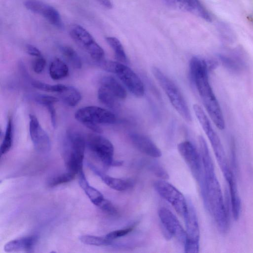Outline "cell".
<instances>
[{"instance_id": "6da1fadb", "label": "cell", "mask_w": 253, "mask_h": 253, "mask_svg": "<svg viewBox=\"0 0 253 253\" xmlns=\"http://www.w3.org/2000/svg\"><path fill=\"white\" fill-rule=\"evenodd\" d=\"M199 143L204 170V181L201 187L204 201L218 229L224 233L228 230L229 221L221 187L207 144L202 136H199Z\"/></svg>"}, {"instance_id": "7a4b0ae2", "label": "cell", "mask_w": 253, "mask_h": 253, "mask_svg": "<svg viewBox=\"0 0 253 253\" xmlns=\"http://www.w3.org/2000/svg\"><path fill=\"white\" fill-rule=\"evenodd\" d=\"M189 70L191 78L210 118L217 127L219 129H224L223 116L209 82L206 62L199 57H193L190 61Z\"/></svg>"}, {"instance_id": "3957f363", "label": "cell", "mask_w": 253, "mask_h": 253, "mask_svg": "<svg viewBox=\"0 0 253 253\" xmlns=\"http://www.w3.org/2000/svg\"><path fill=\"white\" fill-rule=\"evenodd\" d=\"M86 138L79 130L68 129L63 143V156L67 171L75 174L83 170Z\"/></svg>"}, {"instance_id": "277c9868", "label": "cell", "mask_w": 253, "mask_h": 253, "mask_svg": "<svg viewBox=\"0 0 253 253\" xmlns=\"http://www.w3.org/2000/svg\"><path fill=\"white\" fill-rule=\"evenodd\" d=\"M152 72L173 108L186 121L191 122L192 117L189 108L178 86L158 67L153 66Z\"/></svg>"}, {"instance_id": "5b68a950", "label": "cell", "mask_w": 253, "mask_h": 253, "mask_svg": "<svg viewBox=\"0 0 253 253\" xmlns=\"http://www.w3.org/2000/svg\"><path fill=\"white\" fill-rule=\"evenodd\" d=\"M86 145L105 167L122 165L123 162L114 160L113 145L106 137L96 134H89L86 138Z\"/></svg>"}, {"instance_id": "8992f818", "label": "cell", "mask_w": 253, "mask_h": 253, "mask_svg": "<svg viewBox=\"0 0 253 253\" xmlns=\"http://www.w3.org/2000/svg\"><path fill=\"white\" fill-rule=\"evenodd\" d=\"M70 35L74 42L94 60L99 62L104 59V50L84 27L78 24L72 25L70 29Z\"/></svg>"}, {"instance_id": "52a82bcc", "label": "cell", "mask_w": 253, "mask_h": 253, "mask_svg": "<svg viewBox=\"0 0 253 253\" xmlns=\"http://www.w3.org/2000/svg\"><path fill=\"white\" fill-rule=\"evenodd\" d=\"M154 186L159 195L169 202L176 212L184 218L187 213L188 207L183 195L174 186L164 180L156 181Z\"/></svg>"}, {"instance_id": "ba28073f", "label": "cell", "mask_w": 253, "mask_h": 253, "mask_svg": "<svg viewBox=\"0 0 253 253\" xmlns=\"http://www.w3.org/2000/svg\"><path fill=\"white\" fill-rule=\"evenodd\" d=\"M177 149L193 176L201 187L204 181V170L200 153H198L193 144L188 141L179 143Z\"/></svg>"}, {"instance_id": "9c48e42d", "label": "cell", "mask_w": 253, "mask_h": 253, "mask_svg": "<svg viewBox=\"0 0 253 253\" xmlns=\"http://www.w3.org/2000/svg\"><path fill=\"white\" fill-rule=\"evenodd\" d=\"M75 118L83 125L87 123L114 124L117 121L116 116L112 112L96 106L80 108L75 113Z\"/></svg>"}, {"instance_id": "30bf717a", "label": "cell", "mask_w": 253, "mask_h": 253, "mask_svg": "<svg viewBox=\"0 0 253 253\" xmlns=\"http://www.w3.org/2000/svg\"><path fill=\"white\" fill-rule=\"evenodd\" d=\"M187 213L184 218L186 226L185 252L197 253L199 251L200 228L197 214L193 206L188 204Z\"/></svg>"}, {"instance_id": "8fae6325", "label": "cell", "mask_w": 253, "mask_h": 253, "mask_svg": "<svg viewBox=\"0 0 253 253\" xmlns=\"http://www.w3.org/2000/svg\"><path fill=\"white\" fill-rule=\"evenodd\" d=\"M135 96L141 97L145 93L144 84L137 75L129 67L116 62L113 73Z\"/></svg>"}, {"instance_id": "7c38bea8", "label": "cell", "mask_w": 253, "mask_h": 253, "mask_svg": "<svg viewBox=\"0 0 253 253\" xmlns=\"http://www.w3.org/2000/svg\"><path fill=\"white\" fill-rule=\"evenodd\" d=\"M193 107L199 122L210 141L216 159L224 158L226 154L220 138L212 128L203 109L198 104H194Z\"/></svg>"}, {"instance_id": "4fadbf2b", "label": "cell", "mask_w": 253, "mask_h": 253, "mask_svg": "<svg viewBox=\"0 0 253 253\" xmlns=\"http://www.w3.org/2000/svg\"><path fill=\"white\" fill-rule=\"evenodd\" d=\"M158 215L163 226L165 236L168 238L175 237L184 243L186 240V232L174 214L169 209L162 207L158 210Z\"/></svg>"}, {"instance_id": "5bb4252c", "label": "cell", "mask_w": 253, "mask_h": 253, "mask_svg": "<svg viewBox=\"0 0 253 253\" xmlns=\"http://www.w3.org/2000/svg\"><path fill=\"white\" fill-rule=\"evenodd\" d=\"M27 9L44 17L52 25L59 29L64 28L58 11L52 6L38 0H27L24 2Z\"/></svg>"}, {"instance_id": "9a60e30c", "label": "cell", "mask_w": 253, "mask_h": 253, "mask_svg": "<svg viewBox=\"0 0 253 253\" xmlns=\"http://www.w3.org/2000/svg\"><path fill=\"white\" fill-rule=\"evenodd\" d=\"M29 132L35 149L42 153L48 152L50 148V140L47 132L42 128L37 118L29 115Z\"/></svg>"}, {"instance_id": "2e32d148", "label": "cell", "mask_w": 253, "mask_h": 253, "mask_svg": "<svg viewBox=\"0 0 253 253\" xmlns=\"http://www.w3.org/2000/svg\"><path fill=\"white\" fill-rule=\"evenodd\" d=\"M129 137L133 145L141 153L154 158L162 156L161 150L147 136L141 133L132 132Z\"/></svg>"}, {"instance_id": "e0dca14e", "label": "cell", "mask_w": 253, "mask_h": 253, "mask_svg": "<svg viewBox=\"0 0 253 253\" xmlns=\"http://www.w3.org/2000/svg\"><path fill=\"white\" fill-rule=\"evenodd\" d=\"M169 5L191 12L202 19L210 21L211 16L200 0H164Z\"/></svg>"}, {"instance_id": "ac0fdd59", "label": "cell", "mask_w": 253, "mask_h": 253, "mask_svg": "<svg viewBox=\"0 0 253 253\" xmlns=\"http://www.w3.org/2000/svg\"><path fill=\"white\" fill-rule=\"evenodd\" d=\"M88 166L108 186L114 190L125 191L131 189L134 185V182L131 179L113 177L102 173L91 164H89Z\"/></svg>"}, {"instance_id": "d6986e66", "label": "cell", "mask_w": 253, "mask_h": 253, "mask_svg": "<svg viewBox=\"0 0 253 253\" xmlns=\"http://www.w3.org/2000/svg\"><path fill=\"white\" fill-rule=\"evenodd\" d=\"M38 240L36 236L32 235L14 239L7 242L4 250L7 253L31 252Z\"/></svg>"}, {"instance_id": "ffe728a7", "label": "cell", "mask_w": 253, "mask_h": 253, "mask_svg": "<svg viewBox=\"0 0 253 253\" xmlns=\"http://www.w3.org/2000/svg\"><path fill=\"white\" fill-rule=\"evenodd\" d=\"M101 86L105 88L119 100H124L127 96V92L124 86L114 77L105 75L99 79Z\"/></svg>"}, {"instance_id": "44dd1931", "label": "cell", "mask_w": 253, "mask_h": 253, "mask_svg": "<svg viewBox=\"0 0 253 253\" xmlns=\"http://www.w3.org/2000/svg\"><path fill=\"white\" fill-rule=\"evenodd\" d=\"M79 183L90 201L99 207L106 199L98 190L90 186L87 181L83 170L79 173Z\"/></svg>"}, {"instance_id": "7402d4cb", "label": "cell", "mask_w": 253, "mask_h": 253, "mask_svg": "<svg viewBox=\"0 0 253 253\" xmlns=\"http://www.w3.org/2000/svg\"><path fill=\"white\" fill-rule=\"evenodd\" d=\"M58 94L61 100L71 107L76 106L82 99L80 92L72 86L66 85L65 88Z\"/></svg>"}, {"instance_id": "603a6c76", "label": "cell", "mask_w": 253, "mask_h": 253, "mask_svg": "<svg viewBox=\"0 0 253 253\" xmlns=\"http://www.w3.org/2000/svg\"><path fill=\"white\" fill-rule=\"evenodd\" d=\"M49 73L51 78L58 80L68 76L69 68L64 62L58 58H56L49 65Z\"/></svg>"}, {"instance_id": "cb8c5ba5", "label": "cell", "mask_w": 253, "mask_h": 253, "mask_svg": "<svg viewBox=\"0 0 253 253\" xmlns=\"http://www.w3.org/2000/svg\"><path fill=\"white\" fill-rule=\"evenodd\" d=\"M106 40L113 50L115 58L118 62L127 64L128 62V58L120 41L114 37H108L106 38Z\"/></svg>"}, {"instance_id": "d4e9b609", "label": "cell", "mask_w": 253, "mask_h": 253, "mask_svg": "<svg viewBox=\"0 0 253 253\" xmlns=\"http://www.w3.org/2000/svg\"><path fill=\"white\" fill-rule=\"evenodd\" d=\"M97 97L102 104L112 110H117L120 106L119 99L102 86L98 90Z\"/></svg>"}, {"instance_id": "484cf974", "label": "cell", "mask_w": 253, "mask_h": 253, "mask_svg": "<svg viewBox=\"0 0 253 253\" xmlns=\"http://www.w3.org/2000/svg\"><path fill=\"white\" fill-rule=\"evenodd\" d=\"M13 135V121L11 117H9L7 122L3 139L0 145V153L1 156L6 154L10 149L12 144Z\"/></svg>"}, {"instance_id": "4316f807", "label": "cell", "mask_w": 253, "mask_h": 253, "mask_svg": "<svg viewBox=\"0 0 253 253\" xmlns=\"http://www.w3.org/2000/svg\"><path fill=\"white\" fill-rule=\"evenodd\" d=\"M60 50L63 56L73 67L78 69L82 68V60L77 52L73 48L69 46H62L60 47Z\"/></svg>"}, {"instance_id": "83f0119b", "label": "cell", "mask_w": 253, "mask_h": 253, "mask_svg": "<svg viewBox=\"0 0 253 253\" xmlns=\"http://www.w3.org/2000/svg\"><path fill=\"white\" fill-rule=\"evenodd\" d=\"M80 241L84 244L91 246H108L112 244V242L106 237L92 235H83L80 237Z\"/></svg>"}, {"instance_id": "f1b7e54d", "label": "cell", "mask_w": 253, "mask_h": 253, "mask_svg": "<svg viewBox=\"0 0 253 253\" xmlns=\"http://www.w3.org/2000/svg\"><path fill=\"white\" fill-rule=\"evenodd\" d=\"M31 84L33 87L39 89L58 93L62 91L66 87V85L62 84L52 85L35 80L32 81Z\"/></svg>"}, {"instance_id": "f546056e", "label": "cell", "mask_w": 253, "mask_h": 253, "mask_svg": "<svg viewBox=\"0 0 253 253\" xmlns=\"http://www.w3.org/2000/svg\"><path fill=\"white\" fill-rule=\"evenodd\" d=\"M76 174L67 171L66 172L55 176L50 178L47 184L50 187H54L72 181Z\"/></svg>"}, {"instance_id": "4dcf8cb0", "label": "cell", "mask_w": 253, "mask_h": 253, "mask_svg": "<svg viewBox=\"0 0 253 253\" xmlns=\"http://www.w3.org/2000/svg\"><path fill=\"white\" fill-rule=\"evenodd\" d=\"M31 97L35 102L45 107L54 104L59 101L58 98L45 94H35L32 95Z\"/></svg>"}, {"instance_id": "1f68e13d", "label": "cell", "mask_w": 253, "mask_h": 253, "mask_svg": "<svg viewBox=\"0 0 253 253\" xmlns=\"http://www.w3.org/2000/svg\"><path fill=\"white\" fill-rule=\"evenodd\" d=\"M133 230V227L129 226L125 228L113 231L105 235V237L109 240L113 241L115 239L127 235Z\"/></svg>"}, {"instance_id": "d6a6232c", "label": "cell", "mask_w": 253, "mask_h": 253, "mask_svg": "<svg viewBox=\"0 0 253 253\" xmlns=\"http://www.w3.org/2000/svg\"><path fill=\"white\" fill-rule=\"evenodd\" d=\"M99 208L110 215H116L118 213V211L116 207L110 201L107 199L105 200Z\"/></svg>"}, {"instance_id": "836d02e7", "label": "cell", "mask_w": 253, "mask_h": 253, "mask_svg": "<svg viewBox=\"0 0 253 253\" xmlns=\"http://www.w3.org/2000/svg\"><path fill=\"white\" fill-rule=\"evenodd\" d=\"M46 65V60L42 56L37 57L33 63V69L34 71L37 73L40 74L41 73L43 70Z\"/></svg>"}, {"instance_id": "e575fe53", "label": "cell", "mask_w": 253, "mask_h": 253, "mask_svg": "<svg viewBox=\"0 0 253 253\" xmlns=\"http://www.w3.org/2000/svg\"><path fill=\"white\" fill-rule=\"evenodd\" d=\"M150 166L151 170L157 176L163 179H167L169 177L167 172L159 165L152 163Z\"/></svg>"}, {"instance_id": "d590c367", "label": "cell", "mask_w": 253, "mask_h": 253, "mask_svg": "<svg viewBox=\"0 0 253 253\" xmlns=\"http://www.w3.org/2000/svg\"><path fill=\"white\" fill-rule=\"evenodd\" d=\"M49 113L51 123L53 127L56 125V114L53 104L49 105L45 107Z\"/></svg>"}, {"instance_id": "8d00e7d4", "label": "cell", "mask_w": 253, "mask_h": 253, "mask_svg": "<svg viewBox=\"0 0 253 253\" xmlns=\"http://www.w3.org/2000/svg\"><path fill=\"white\" fill-rule=\"evenodd\" d=\"M26 50L28 54L30 55L36 57L42 56L40 50L33 45L27 44L26 46Z\"/></svg>"}, {"instance_id": "74e56055", "label": "cell", "mask_w": 253, "mask_h": 253, "mask_svg": "<svg viewBox=\"0 0 253 253\" xmlns=\"http://www.w3.org/2000/svg\"><path fill=\"white\" fill-rule=\"evenodd\" d=\"M84 125L94 132L100 133L102 132V130L98 124L93 123H87Z\"/></svg>"}, {"instance_id": "f35d334b", "label": "cell", "mask_w": 253, "mask_h": 253, "mask_svg": "<svg viewBox=\"0 0 253 253\" xmlns=\"http://www.w3.org/2000/svg\"><path fill=\"white\" fill-rule=\"evenodd\" d=\"M102 6L106 8H111L112 7V3L111 0H96Z\"/></svg>"}]
</instances>
